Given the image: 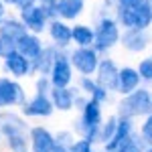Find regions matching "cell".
I'll return each instance as SVG.
<instances>
[{
  "label": "cell",
  "mask_w": 152,
  "mask_h": 152,
  "mask_svg": "<svg viewBox=\"0 0 152 152\" xmlns=\"http://www.w3.org/2000/svg\"><path fill=\"white\" fill-rule=\"evenodd\" d=\"M152 112V102H150V91L138 87L134 91H130L122 97V102L118 104V116L120 118H144Z\"/></svg>",
  "instance_id": "6da1fadb"
},
{
  "label": "cell",
  "mask_w": 152,
  "mask_h": 152,
  "mask_svg": "<svg viewBox=\"0 0 152 152\" xmlns=\"http://www.w3.org/2000/svg\"><path fill=\"white\" fill-rule=\"evenodd\" d=\"M116 20L124 28H140L146 31L152 24V4L144 0L138 6H118Z\"/></svg>",
  "instance_id": "7a4b0ae2"
},
{
  "label": "cell",
  "mask_w": 152,
  "mask_h": 152,
  "mask_svg": "<svg viewBox=\"0 0 152 152\" xmlns=\"http://www.w3.org/2000/svg\"><path fill=\"white\" fill-rule=\"evenodd\" d=\"M95 37H94V49L97 53H107L120 43V24L114 18H102L95 26Z\"/></svg>",
  "instance_id": "3957f363"
},
{
  "label": "cell",
  "mask_w": 152,
  "mask_h": 152,
  "mask_svg": "<svg viewBox=\"0 0 152 152\" xmlns=\"http://www.w3.org/2000/svg\"><path fill=\"white\" fill-rule=\"evenodd\" d=\"M20 23L26 26L28 33H43L49 24V16H47V8L45 4H26V6H20Z\"/></svg>",
  "instance_id": "277c9868"
},
{
  "label": "cell",
  "mask_w": 152,
  "mask_h": 152,
  "mask_svg": "<svg viewBox=\"0 0 152 152\" xmlns=\"http://www.w3.org/2000/svg\"><path fill=\"white\" fill-rule=\"evenodd\" d=\"M69 61L77 73L94 75L97 65H99V53L94 47H77L69 53Z\"/></svg>",
  "instance_id": "5b68a950"
},
{
  "label": "cell",
  "mask_w": 152,
  "mask_h": 152,
  "mask_svg": "<svg viewBox=\"0 0 152 152\" xmlns=\"http://www.w3.org/2000/svg\"><path fill=\"white\" fill-rule=\"evenodd\" d=\"M49 79L53 87H69V83L73 81V65L65 51H57L55 63L49 71Z\"/></svg>",
  "instance_id": "8992f818"
},
{
  "label": "cell",
  "mask_w": 152,
  "mask_h": 152,
  "mask_svg": "<svg viewBox=\"0 0 152 152\" xmlns=\"http://www.w3.org/2000/svg\"><path fill=\"white\" fill-rule=\"evenodd\" d=\"M118 75L120 69L114 59H99V65L95 69V81L105 91H118Z\"/></svg>",
  "instance_id": "52a82bcc"
},
{
  "label": "cell",
  "mask_w": 152,
  "mask_h": 152,
  "mask_svg": "<svg viewBox=\"0 0 152 152\" xmlns=\"http://www.w3.org/2000/svg\"><path fill=\"white\" fill-rule=\"evenodd\" d=\"M23 104H24L23 85L12 81V79H8V77H0V107L23 105Z\"/></svg>",
  "instance_id": "ba28073f"
},
{
  "label": "cell",
  "mask_w": 152,
  "mask_h": 152,
  "mask_svg": "<svg viewBox=\"0 0 152 152\" xmlns=\"http://www.w3.org/2000/svg\"><path fill=\"white\" fill-rule=\"evenodd\" d=\"M55 112L51 97L45 94H37L33 99L23 104V114L26 118H49Z\"/></svg>",
  "instance_id": "9c48e42d"
},
{
  "label": "cell",
  "mask_w": 152,
  "mask_h": 152,
  "mask_svg": "<svg viewBox=\"0 0 152 152\" xmlns=\"http://www.w3.org/2000/svg\"><path fill=\"white\" fill-rule=\"evenodd\" d=\"M150 43V37L146 31H140V28H126L122 35H120V45L130 51V53H140L148 47Z\"/></svg>",
  "instance_id": "30bf717a"
},
{
  "label": "cell",
  "mask_w": 152,
  "mask_h": 152,
  "mask_svg": "<svg viewBox=\"0 0 152 152\" xmlns=\"http://www.w3.org/2000/svg\"><path fill=\"white\" fill-rule=\"evenodd\" d=\"M132 132H134V120H132V118H120V116H118L116 132H114V136L104 144V148H105V150L116 152L118 148H120V146L132 136Z\"/></svg>",
  "instance_id": "8fae6325"
},
{
  "label": "cell",
  "mask_w": 152,
  "mask_h": 152,
  "mask_svg": "<svg viewBox=\"0 0 152 152\" xmlns=\"http://www.w3.org/2000/svg\"><path fill=\"white\" fill-rule=\"evenodd\" d=\"M4 69L10 73L12 77H26L31 71H33V61L26 59L23 53L18 51H12L8 57H4Z\"/></svg>",
  "instance_id": "7c38bea8"
},
{
  "label": "cell",
  "mask_w": 152,
  "mask_h": 152,
  "mask_svg": "<svg viewBox=\"0 0 152 152\" xmlns=\"http://www.w3.org/2000/svg\"><path fill=\"white\" fill-rule=\"evenodd\" d=\"M47 28H49V35L53 39V43H55V47L67 49L71 45V26L65 20L53 18V20H49Z\"/></svg>",
  "instance_id": "4fadbf2b"
},
{
  "label": "cell",
  "mask_w": 152,
  "mask_h": 152,
  "mask_svg": "<svg viewBox=\"0 0 152 152\" xmlns=\"http://www.w3.org/2000/svg\"><path fill=\"white\" fill-rule=\"evenodd\" d=\"M16 51L23 53L26 59L35 61V59L41 55V51H43V43H41V39H39L35 33H28V31H26L20 39H16Z\"/></svg>",
  "instance_id": "5bb4252c"
},
{
  "label": "cell",
  "mask_w": 152,
  "mask_h": 152,
  "mask_svg": "<svg viewBox=\"0 0 152 152\" xmlns=\"http://www.w3.org/2000/svg\"><path fill=\"white\" fill-rule=\"evenodd\" d=\"M75 95H77V91L71 89V87H53L49 91V97L53 102V107L59 110V112H69V110H73Z\"/></svg>",
  "instance_id": "9a60e30c"
},
{
  "label": "cell",
  "mask_w": 152,
  "mask_h": 152,
  "mask_svg": "<svg viewBox=\"0 0 152 152\" xmlns=\"http://www.w3.org/2000/svg\"><path fill=\"white\" fill-rule=\"evenodd\" d=\"M140 81H142L140 75H138V71L134 67H122L120 75H118V91L122 95H126L130 91H134V89H138Z\"/></svg>",
  "instance_id": "2e32d148"
},
{
  "label": "cell",
  "mask_w": 152,
  "mask_h": 152,
  "mask_svg": "<svg viewBox=\"0 0 152 152\" xmlns=\"http://www.w3.org/2000/svg\"><path fill=\"white\" fill-rule=\"evenodd\" d=\"M28 140H31V148H33V152H45L49 146L55 142V136H53L47 128L35 126V128H31Z\"/></svg>",
  "instance_id": "e0dca14e"
},
{
  "label": "cell",
  "mask_w": 152,
  "mask_h": 152,
  "mask_svg": "<svg viewBox=\"0 0 152 152\" xmlns=\"http://www.w3.org/2000/svg\"><path fill=\"white\" fill-rule=\"evenodd\" d=\"M85 8L83 0H57L55 2V10L57 16H61L63 20H75Z\"/></svg>",
  "instance_id": "ac0fdd59"
},
{
  "label": "cell",
  "mask_w": 152,
  "mask_h": 152,
  "mask_svg": "<svg viewBox=\"0 0 152 152\" xmlns=\"http://www.w3.org/2000/svg\"><path fill=\"white\" fill-rule=\"evenodd\" d=\"M79 87H81V91H85L87 97H91V99L99 102V104H105L107 97H110V95H107L110 91H105L95 79H91V75H81V79H79Z\"/></svg>",
  "instance_id": "d6986e66"
},
{
  "label": "cell",
  "mask_w": 152,
  "mask_h": 152,
  "mask_svg": "<svg viewBox=\"0 0 152 152\" xmlns=\"http://www.w3.org/2000/svg\"><path fill=\"white\" fill-rule=\"evenodd\" d=\"M59 47H43L41 55L33 61V71H37L39 75H49V71L55 63V57H57Z\"/></svg>",
  "instance_id": "ffe728a7"
},
{
  "label": "cell",
  "mask_w": 152,
  "mask_h": 152,
  "mask_svg": "<svg viewBox=\"0 0 152 152\" xmlns=\"http://www.w3.org/2000/svg\"><path fill=\"white\" fill-rule=\"evenodd\" d=\"M94 28L87 24H75L71 26V43H75L77 47H94Z\"/></svg>",
  "instance_id": "44dd1931"
},
{
  "label": "cell",
  "mask_w": 152,
  "mask_h": 152,
  "mask_svg": "<svg viewBox=\"0 0 152 152\" xmlns=\"http://www.w3.org/2000/svg\"><path fill=\"white\" fill-rule=\"evenodd\" d=\"M73 130L81 136L83 140H87L89 144H95V142L99 140V126H95V124H89V122H85L81 116L77 118L75 122H73Z\"/></svg>",
  "instance_id": "7402d4cb"
},
{
  "label": "cell",
  "mask_w": 152,
  "mask_h": 152,
  "mask_svg": "<svg viewBox=\"0 0 152 152\" xmlns=\"http://www.w3.org/2000/svg\"><path fill=\"white\" fill-rule=\"evenodd\" d=\"M102 105L99 102H95V99H87V104L81 107V118L85 122H89V124H95V126H99L102 122H104V112H102Z\"/></svg>",
  "instance_id": "603a6c76"
},
{
  "label": "cell",
  "mask_w": 152,
  "mask_h": 152,
  "mask_svg": "<svg viewBox=\"0 0 152 152\" xmlns=\"http://www.w3.org/2000/svg\"><path fill=\"white\" fill-rule=\"evenodd\" d=\"M26 33V26H24L18 18H4L0 23V37H8L12 41L20 39Z\"/></svg>",
  "instance_id": "cb8c5ba5"
},
{
  "label": "cell",
  "mask_w": 152,
  "mask_h": 152,
  "mask_svg": "<svg viewBox=\"0 0 152 152\" xmlns=\"http://www.w3.org/2000/svg\"><path fill=\"white\" fill-rule=\"evenodd\" d=\"M24 122L14 114H0V132L4 136H10L16 132H24Z\"/></svg>",
  "instance_id": "d4e9b609"
},
{
  "label": "cell",
  "mask_w": 152,
  "mask_h": 152,
  "mask_svg": "<svg viewBox=\"0 0 152 152\" xmlns=\"http://www.w3.org/2000/svg\"><path fill=\"white\" fill-rule=\"evenodd\" d=\"M6 144H8L10 152H26L31 140L26 138V134H24V132H16V134L6 136Z\"/></svg>",
  "instance_id": "484cf974"
},
{
  "label": "cell",
  "mask_w": 152,
  "mask_h": 152,
  "mask_svg": "<svg viewBox=\"0 0 152 152\" xmlns=\"http://www.w3.org/2000/svg\"><path fill=\"white\" fill-rule=\"evenodd\" d=\"M144 142H146V140L142 138L140 134L132 132V136H130L128 140L124 142L116 152H144V148H146V146H144ZM146 144H148V142H146ZM148 146H150V144H148Z\"/></svg>",
  "instance_id": "4316f807"
},
{
  "label": "cell",
  "mask_w": 152,
  "mask_h": 152,
  "mask_svg": "<svg viewBox=\"0 0 152 152\" xmlns=\"http://www.w3.org/2000/svg\"><path fill=\"white\" fill-rule=\"evenodd\" d=\"M116 124H118V116H110L105 122H102L99 124V140L97 142L105 144V142L110 140L114 136V132H116Z\"/></svg>",
  "instance_id": "83f0119b"
},
{
  "label": "cell",
  "mask_w": 152,
  "mask_h": 152,
  "mask_svg": "<svg viewBox=\"0 0 152 152\" xmlns=\"http://www.w3.org/2000/svg\"><path fill=\"white\" fill-rule=\"evenodd\" d=\"M136 71H138L142 81H152V57L142 59L138 63V67H136Z\"/></svg>",
  "instance_id": "f1b7e54d"
},
{
  "label": "cell",
  "mask_w": 152,
  "mask_h": 152,
  "mask_svg": "<svg viewBox=\"0 0 152 152\" xmlns=\"http://www.w3.org/2000/svg\"><path fill=\"white\" fill-rule=\"evenodd\" d=\"M12 51H16V41H12L8 37H0V59L8 57Z\"/></svg>",
  "instance_id": "f546056e"
},
{
  "label": "cell",
  "mask_w": 152,
  "mask_h": 152,
  "mask_svg": "<svg viewBox=\"0 0 152 152\" xmlns=\"http://www.w3.org/2000/svg\"><path fill=\"white\" fill-rule=\"evenodd\" d=\"M140 136L148 144H152V112L148 116H144V122H142V128H140Z\"/></svg>",
  "instance_id": "4dcf8cb0"
},
{
  "label": "cell",
  "mask_w": 152,
  "mask_h": 152,
  "mask_svg": "<svg viewBox=\"0 0 152 152\" xmlns=\"http://www.w3.org/2000/svg\"><path fill=\"white\" fill-rule=\"evenodd\" d=\"M94 150V144H89L87 140H73L69 144V148H67V152H91Z\"/></svg>",
  "instance_id": "1f68e13d"
},
{
  "label": "cell",
  "mask_w": 152,
  "mask_h": 152,
  "mask_svg": "<svg viewBox=\"0 0 152 152\" xmlns=\"http://www.w3.org/2000/svg\"><path fill=\"white\" fill-rule=\"evenodd\" d=\"M53 89V85H51V79H49V75H41L39 79H37V94H45L49 95V91Z\"/></svg>",
  "instance_id": "d6a6232c"
},
{
  "label": "cell",
  "mask_w": 152,
  "mask_h": 152,
  "mask_svg": "<svg viewBox=\"0 0 152 152\" xmlns=\"http://www.w3.org/2000/svg\"><path fill=\"white\" fill-rule=\"evenodd\" d=\"M75 140L73 136H71V132H59L57 138H55V142H59V144H63L65 148H69V144Z\"/></svg>",
  "instance_id": "836d02e7"
},
{
  "label": "cell",
  "mask_w": 152,
  "mask_h": 152,
  "mask_svg": "<svg viewBox=\"0 0 152 152\" xmlns=\"http://www.w3.org/2000/svg\"><path fill=\"white\" fill-rule=\"evenodd\" d=\"M45 152H67V148H65L63 144H59V142H53Z\"/></svg>",
  "instance_id": "e575fe53"
},
{
  "label": "cell",
  "mask_w": 152,
  "mask_h": 152,
  "mask_svg": "<svg viewBox=\"0 0 152 152\" xmlns=\"http://www.w3.org/2000/svg\"><path fill=\"white\" fill-rule=\"evenodd\" d=\"M116 2H118V6H138L144 0H116Z\"/></svg>",
  "instance_id": "d590c367"
},
{
  "label": "cell",
  "mask_w": 152,
  "mask_h": 152,
  "mask_svg": "<svg viewBox=\"0 0 152 152\" xmlns=\"http://www.w3.org/2000/svg\"><path fill=\"white\" fill-rule=\"evenodd\" d=\"M4 12H6V8H4V2L0 0V23L4 20Z\"/></svg>",
  "instance_id": "8d00e7d4"
},
{
  "label": "cell",
  "mask_w": 152,
  "mask_h": 152,
  "mask_svg": "<svg viewBox=\"0 0 152 152\" xmlns=\"http://www.w3.org/2000/svg\"><path fill=\"white\" fill-rule=\"evenodd\" d=\"M2 2H4V4H14V6H18L20 0H2Z\"/></svg>",
  "instance_id": "74e56055"
},
{
  "label": "cell",
  "mask_w": 152,
  "mask_h": 152,
  "mask_svg": "<svg viewBox=\"0 0 152 152\" xmlns=\"http://www.w3.org/2000/svg\"><path fill=\"white\" fill-rule=\"evenodd\" d=\"M37 2H41V4H55L57 0H37Z\"/></svg>",
  "instance_id": "f35d334b"
},
{
  "label": "cell",
  "mask_w": 152,
  "mask_h": 152,
  "mask_svg": "<svg viewBox=\"0 0 152 152\" xmlns=\"http://www.w3.org/2000/svg\"><path fill=\"white\" fill-rule=\"evenodd\" d=\"M144 152H152V144H150V146H146V148H144Z\"/></svg>",
  "instance_id": "ab89813d"
},
{
  "label": "cell",
  "mask_w": 152,
  "mask_h": 152,
  "mask_svg": "<svg viewBox=\"0 0 152 152\" xmlns=\"http://www.w3.org/2000/svg\"><path fill=\"white\" fill-rule=\"evenodd\" d=\"M150 102H152V91H150Z\"/></svg>",
  "instance_id": "60d3db41"
},
{
  "label": "cell",
  "mask_w": 152,
  "mask_h": 152,
  "mask_svg": "<svg viewBox=\"0 0 152 152\" xmlns=\"http://www.w3.org/2000/svg\"><path fill=\"white\" fill-rule=\"evenodd\" d=\"M148 2H150V4H152V0H148Z\"/></svg>",
  "instance_id": "b9f144b4"
},
{
  "label": "cell",
  "mask_w": 152,
  "mask_h": 152,
  "mask_svg": "<svg viewBox=\"0 0 152 152\" xmlns=\"http://www.w3.org/2000/svg\"><path fill=\"white\" fill-rule=\"evenodd\" d=\"M91 152H94V150H91Z\"/></svg>",
  "instance_id": "7bdbcfd3"
}]
</instances>
